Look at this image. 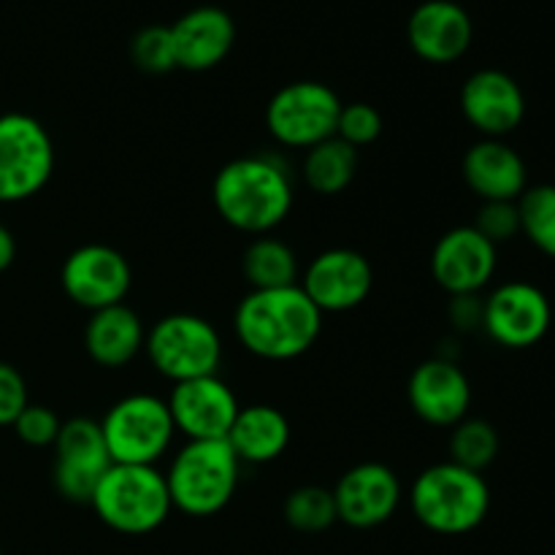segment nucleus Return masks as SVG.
<instances>
[{"label": "nucleus", "mask_w": 555, "mask_h": 555, "mask_svg": "<svg viewBox=\"0 0 555 555\" xmlns=\"http://www.w3.org/2000/svg\"><path fill=\"white\" fill-rule=\"evenodd\" d=\"M296 201L293 179L276 157L244 155L217 171L211 204L222 222L249 236H269L287 220Z\"/></svg>", "instance_id": "obj_1"}, {"label": "nucleus", "mask_w": 555, "mask_h": 555, "mask_svg": "<svg viewBox=\"0 0 555 555\" xmlns=\"http://www.w3.org/2000/svg\"><path fill=\"white\" fill-rule=\"evenodd\" d=\"M238 345L263 361H293L312 350L323 314L298 285L249 291L233 312Z\"/></svg>", "instance_id": "obj_2"}, {"label": "nucleus", "mask_w": 555, "mask_h": 555, "mask_svg": "<svg viewBox=\"0 0 555 555\" xmlns=\"http://www.w3.org/2000/svg\"><path fill=\"white\" fill-rule=\"evenodd\" d=\"M410 507L423 529L442 537H464L491 513V488L480 472L442 461L415 477Z\"/></svg>", "instance_id": "obj_3"}, {"label": "nucleus", "mask_w": 555, "mask_h": 555, "mask_svg": "<svg viewBox=\"0 0 555 555\" xmlns=\"http://www.w3.org/2000/svg\"><path fill=\"white\" fill-rule=\"evenodd\" d=\"M242 461L225 439L188 442L171 459L166 472L173 509L190 518H211L236 496Z\"/></svg>", "instance_id": "obj_4"}, {"label": "nucleus", "mask_w": 555, "mask_h": 555, "mask_svg": "<svg viewBox=\"0 0 555 555\" xmlns=\"http://www.w3.org/2000/svg\"><path fill=\"white\" fill-rule=\"evenodd\" d=\"M90 507L103 526L125 537H144L160 529L173 513L166 475L157 466L112 464L98 482Z\"/></svg>", "instance_id": "obj_5"}, {"label": "nucleus", "mask_w": 555, "mask_h": 555, "mask_svg": "<svg viewBox=\"0 0 555 555\" xmlns=\"http://www.w3.org/2000/svg\"><path fill=\"white\" fill-rule=\"evenodd\" d=\"M144 352L152 369L177 385L217 374L222 361V339L206 318L177 312L160 318L146 331Z\"/></svg>", "instance_id": "obj_6"}, {"label": "nucleus", "mask_w": 555, "mask_h": 555, "mask_svg": "<svg viewBox=\"0 0 555 555\" xmlns=\"http://www.w3.org/2000/svg\"><path fill=\"white\" fill-rule=\"evenodd\" d=\"M101 431L112 464L128 466H155L177 437L166 399L152 393H130L112 404Z\"/></svg>", "instance_id": "obj_7"}, {"label": "nucleus", "mask_w": 555, "mask_h": 555, "mask_svg": "<svg viewBox=\"0 0 555 555\" xmlns=\"http://www.w3.org/2000/svg\"><path fill=\"white\" fill-rule=\"evenodd\" d=\"M54 141L41 119L0 114V204H22L47 188L54 173Z\"/></svg>", "instance_id": "obj_8"}, {"label": "nucleus", "mask_w": 555, "mask_h": 555, "mask_svg": "<svg viewBox=\"0 0 555 555\" xmlns=\"http://www.w3.org/2000/svg\"><path fill=\"white\" fill-rule=\"evenodd\" d=\"M341 98L323 81H291L271 95L266 106V130L291 150H312L336 135Z\"/></svg>", "instance_id": "obj_9"}, {"label": "nucleus", "mask_w": 555, "mask_h": 555, "mask_svg": "<svg viewBox=\"0 0 555 555\" xmlns=\"http://www.w3.org/2000/svg\"><path fill=\"white\" fill-rule=\"evenodd\" d=\"M63 293L87 312L125 304L133 285L128 258L108 244H81L60 266Z\"/></svg>", "instance_id": "obj_10"}, {"label": "nucleus", "mask_w": 555, "mask_h": 555, "mask_svg": "<svg viewBox=\"0 0 555 555\" xmlns=\"http://www.w3.org/2000/svg\"><path fill=\"white\" fill-rule=\"evenodd\" d=\"M52 448V480L60 496L65 502L90 504L98 482L112 466L106 442H103L101 423L90 421V417H70L60 426Z\"/></svg>", "instance_id": "obj_11"}, {"label": "nucleus", "mask_w": 555, "mask_h": 555, "mask_svg": "<svg viewBox=\"0 0 555 555\" xmlns=\"http://www.w3.org/2000/svg\"><path fill=\"white\" fill-rule=\"evenodd\" d=\"M553 309L531 282H504L482 301V328L507 350H529L551 331Z\"/></svg>", "instance_id": "obj_12"}, {"label": "nucleus", "mask_w": 555, "mask_h": 555, "mask_svg": "<svg viewBox=\"0 0 555 555\" xmlns=\"http://www.w3.org/2000/svg\"><path fill=\"white\" fill-rule=\"evenodd\" d=\"M298 287L307 293L320 314L350 312L361 307L372 293L374 271L369 258H363L358 249L334 247L309 260Z\"/></svg>", "instance_id": "obj_13"}, {"label": "nucleus", "mask_w": 555, "mask_h": 555, "mask_svg": "<svg viewBox=\"0 0 555 555\" xmlns=\"http://www.w3.org/2000/svg\"><path fill=\"white\" fill-rule=\"evenodd\" d=\"M499 247L475 225H459L439 236L431 253V276L453 298L477 296L496 274Z\"/></svg>", "instance_id": "obj_14"}, {"label": "nucleus", "mask_w": 555, "mask_h": 555, "mask_svg": "<svg viewBox=\"0 0 555 555\" xmlns=\"http://www.w3.org/2000/svg\"><path fill=\"white\" fill-rule=\"evenodd\" d=\"M166 404L171 412L173 428H177V434H184L188 442L225 439L238 410H242L236 393L217 374L177 383Z\"/></svg>", "instance_id": "obj_15"}, {"label": "nucleus", "mask_w": 555, "mask_h": 555, "mask_svg": "<svg viewBox=\"0 0 555 555\" xmlns=\"http://www.w3.org/2000/svg\"><path fill=\"white\" fill-rule=\"evenodd\" d=\"M401 480L390 466L379 461H363L341 475L334 488L336 515L350 529H377L388 524L399 509Z\"/></svg>", "instance_id": "obj_16"}, {"label": "nucleus", "mask_w": 555, "mask_h": 555, "mask_svg": "<svg viewBox=\"0 0 555 555\" xmlns=\"http://www.w3.org/2000/svg\"><path fill=\"white\" fill-rule=\"evenodd\" d=\"M461 114L482 139H504L524 122L526 95L504 70L480 68L461 87Z\"/></svg>", "instance_id": "obj_17"}, {"label": "nucleus", "mask_w": 555, "mask_h": 555, "mask_svg": "<svg viewBox=\"0 0 555 555\" xmlns=\"http://www.w3.org/2000/svg\"><path fill=\"white\" fill-rule=\"evenodd\" d=\"M406 399L423 423L453 428L455 423L469 417L472 383L459 363L448 358H428L410 374Z\"/></svg>", "instance_id": "obj_18"}, {"label": "nucleus", "mask_w": 555, "mask_h": 555, "mask_svg": "<svg viewBox=\"0 0 555 555\" xmlns=\"http://www.w3.org/2000/svg\"><path fill=\"white\" fill-rule=\"evenodd\" d=\"M412 52L431 65H450L469 52L475 22L455 0H423L406 20Z\"/></svg>", "instance_id": "obj_19"}, {"label": "nucleus", "mask_w": 555, "mask_h": 555, "mask_svg": "<svg viewBox=\"0 0 555 555\" xmlns=\"http://www.w3.org/2000/svg\"><path fill=\"white\" fill-rule=\"evenodd\" d=\"M168 27H171L177 68L193 74L217 68L236 43V22L220 5L190 9Z\"/></svg>", "instance_id": "obj_20"}, {"label": "nucleus", "mask_w": 555, "mask_h": 555, "mask_svg": "<svg viewBox=\"0 0 555 555\" xmlns=\"http://www.w3.org/2000/svg\"><path fill=\"white\" fill-rule=\"evenodd\" d=\"M464 182L482 201H518L529 188L526 163L504 139H480L461 163Z\"/></svg>", "instance_id": "obj_21"}, {"label": "nucleus", "mask_w": 555, "mask_h": 555, "mask_svg": "<svg viewBox=\"0 0 555 555\" xmlns=\"http://www.w3.org/2000/svg\"><path fill=\"white\" fill-rule=\"evenodd\" d=\"M146 328L125 304L90 312L85 325V350L98 366L122 369L144 350Z\"/></svg>", "instance_id": "obj_22"}, {"label": "nucleus", "mask_w": 555, "mask_h": 555, "mask_svg": "<svg viewBox=\"0 0 555 555\" xmlns=\"http://www.w3.org/2000/svg\"><path fill=\"white\" fill-rule=\"evenodd\" d=\"M225 442L242 464H271L291 444V423L271 404L242 406Z\"/></svg>", "instance_id": "obj_23"}, {"label": "nucleus", "mask_w": 555, "mask_h": 555, "mask_svg": "<svg viewBox=\"0 0 555 555\" xmlns=\"http://www.w3.org/2000/svg\"><path fill=\"white\" fill-rule=\"evenodd\" d=\"M244 280L253 291H274V287L298 285V258L282 238L276 236H255L247 244L242 258Z\"/></svg>", "instance_id": "obj_24"}, {"label": "nucleus", "mask_w": 555, "mask_h": 555, "mask_svg": "<svg viewBox=\"0 0 555 555\" xmlns=\"http://www.w3.org/2000/svg\"><path fill=\"white\" fill-rule=\"evenodd\" d=\"M358 173V150L341 139L320 141L304 157V182L318 195H339L352 184Z\"/></svg>", "instance_id": "obj_25"}, {"label": "nucleus", "mask_w": 555, "mask_h": 555, "mask_svg": "<svg viewBox=\"0 0 555 555\" xmlns=\"http://www.w3.org/2000/svg\"><path fill=\"white\" fill-rule=\"evenodd\" d=\"M499 431L482 417H464L450 428V461L469 472H486L496 461Z\"/></svg>", "instance_id": "obj_26"}, {"label": "nucleus", "mask_w": 555, "mask_h": 555, "mask_svg": "<svg viewBox=\"0 0 555 555\" xmlns=\"http://www.w3.org/2000/svg\"><path fill=\"white\" fill-rule=\"evenodd\" d=\"M518 211L520 233L542 255L555 260V184L526 188V193L518 198Z\"/></svg>", "instance_id": "obj_27"}, {"label": "nucleus", "mask_w": 555, "mask_h": 555, "mask_svg": "<svg viewBox=\"0 0 555 555\" xmlns=\"http://www.w3.org/2000/svg\"><path fill=\"white\" fill-rule=\"evenodd\" d=\"M285 520L301 534H323L339 520L334 491L320 486H301L285 499Z\"/></svg>", "instance_id": "obj_28"}, {"label": "nucleus", "mask_w": 555, "mask_h": 555, "mask_svg": "<svg viewBox=\"0 0 555 555\" xmlns=\"http://www.w3.org/2000/svg\"><path fill=\"white\" fill-rule=\"evenodd\" d=\"M130 60L135 68L144 74L160 76L177 68V54H173L171 27L168 25H146L130 41Z\"/></svg>", "instance_id": "obj_29"}, {"label": "nucleus", "mask_w": 555, "mask_h": 555, "mask_svg": "<svg viewBox=\"0 0 555 555\" xmlns=\"http://www.w3.org/2000/svg\"><path fill=\"white\" fill-rule=\"evenodd\" d=\"M383 114L372 103H345L339 112V122H336V139L363 150L383 135Z\"/></svg>", "instance_id": "obj_30"}, {"label": "nucleus", "mask_w": 555, "mask_h": 555, "mask_svg": "<svg viewBox=\"0 0 555 555\" xmlns=\"http://www.w3.org/2000/svg\"><path fill=\"white\" fill-rule=\"evenodd\" d=\"M475 228L496 247L502 242L515 238L520 233L518 201H482Z\"/></svg>", "instance_id": "obj_31"}, {"label": "nucleus", "mask_w": 555, "mask_h": 555, "mask_svg": "<svg viewBox=\"0 0 555 555\" xmlns=\"http://www.w3.org/2000/svg\"><path fill=\"white\" fill-rule=\"evenodd\" d=\"M60 426H63V421L57 417V412L43 404H27L11 428L27 448H52Z\"/></svg>", "instance_id": "obj_32"}, {"label": "nucleus", "mask_w": 555, "mask_h": 555, "mask_svg": "<svg viewBox=\"0 0 555 555\" xmlns=\"http://www.w3.org/2000/svg\"><path fill=\"white\" fill-rule=\"evenodd\" d=\"M27 404L30 401H27L25 377L11 363L0 361V426H14Z\"/></svg>", "instance_id": "obj_33"}, {"label": "nucleus", "mask_w": 555, "mask_h": 555, "mask_svg": "<svg viewBox=\"0 0 555 555\" xmlns=\"http://www.w3.org/2000/svg\"><path fill=\"white\" fill-rule=\"evenodd\" d=\"M14 258H16L14 233H11L9 228H5L3 222H0V274H3L5 269H11Z\"/></svg>", "instance_id": "obj_34"}, {"label": "nucleus", "mask_w": 555, "mask_h": 555, "mask_svg": "<svg viewBox=\"0 0 555 555\" xmlns=\"http://www.w3.org/2000/svg\"><path fill=\"white\" fill-rule=\"evenodd\" d=\"M0 555H3V551H0Z\"/></svg>", "instance_id": "obj_35"}]
</instances>
